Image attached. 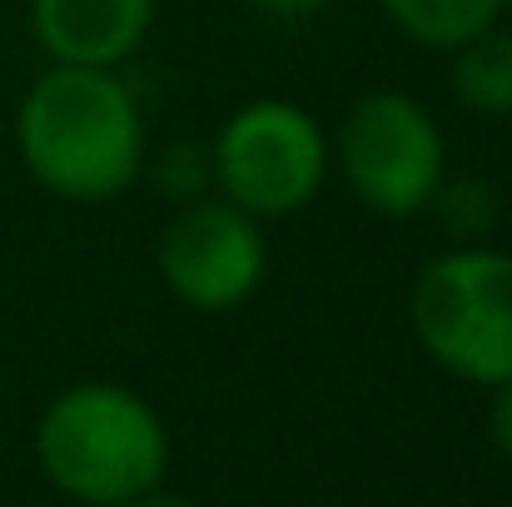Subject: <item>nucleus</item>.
<instances>
[{
	"label": "nucleus",
	"instance_id": "nucleus-1",
	"mask_svg": "<svg viewBox=\"0 0 512 507\" xmlns=\"http://www.w3.org/2000/svg\"><path fill=\"white\" fill-rule=\"evenodd\" d=\"M15 145L45 189L95 204L130 189L145 155V130L120 75L95 65H55L25 90Z\"/></svg>",
	"mask_w": 512,
	"mask_h": 507
},
{
	"label": "nucleus",
	"instance_id": "nucleus-2",
	"mask_svg": "<svg viewBox=\"0 0 512 507\" xmlns=\"http://www.w3.org/2000/svg\"><path fill=\"white\" fill-rule=\"evenodd\" d=\"M35 453L45 478L90 507H125L160 488L170 463V438L160 413L120 383H75L65 388L40 428Z\"/></svg>",
	"mask_w": 512,
	"mask_h": 507
},
{
	"label": "nucleus",
	"instance_id": "nucleus-3",
	"mask_svg": "<svg viewBox=\"0 0 512 507\" xmlns=\"http://www.w3.org/2000/svg\"><path fill=\"white\" fill-rule=\"evenodd\" d=\"M413 334L418 343L468 383L512 378V254L463 244L433 259L413 284Z\"/></svg>",
	"mask_w": 512,
	"mask_h": 507
},
{
	"label": "nucleus",
	"instance_id": "nucleus-4",
	"mask_svg": "<svg viewBox=\"0 0 512 507\" xmlns=\"http://www.w3.org/2000/svg\"><path fill=\"white\" fill-rule=\"evenodd\" d=\"M329 169L324 130L309 110L289 100H254L219 130L214 145V179L224 199L244 214H294L304 209Z\"/></svg>",
	"mask_w": 512,
	"mask_h": 507
},
{
	"label": "nucleus",
	"instance_id": "nucleus-5",
	"mask_svg": "<svg viewBox=\"0 0 512 507\" xmlns=\"http://www.w3.org/2000/svg\"><path fill=\"white\" fill-rule=\"evenodd\" d=\"M343 174L353 194L378 214H418L443 184V135L433 115L398 95H363L339 135Z\"/></svg>",
	"mask_w": 512,
	"mask_h": 507
},
{
	"label": "nucleus",
	"instance_id": "nucleus-6",
	"mask_svg": "<svg viewBox=\"0 0 512 507\" xmlns=\"http://www.w3.org/2000/svg\"><path fill=\"white\" fill-rule=\"evenodd\" d=\"M160 274L174 299L219 314L244 304L264 279V234L229 199H194L160 239Z\"/></svg>",
	"mask_w": 512,
	"mask_h": 507
},
{
	"label": "nucleus",
	"instance_id": "nucleus-7",
	"mask_svg": "<svg viewBox=\"0 0 512 507\" xmlns=\"http://www.w3.org/2000/svg\"><path fill=\"white\" fill-rule=\"evenodd\" d=\"M30 20L55 65L110 70L145 40L155 0H30Z\"/></svg>",
	"mask_w": 512,
	"mask_h": 507
},
{
	"label": "nucleus",
	"instance_id": "nucleus-8",
	"mask_svg": "<svg viewBox=\"0 0 512 507\" xmlns=\"http://www.w3.org/2000/svg\"><path fill=\"white\" fill-rule=\"evenodd\" d=\"M453 55V95L478 115H512V30L488 25Z\"/></svg>",
	"mask_w": 512,
	"mask_h": 507
},
{
	"label": "nucleus",
	"instance_id": "nucleus-9",
	"mask_svg": "<svg viewBox=\"0 0 512 507\" xmlns=\"http://www.w3.org/2000/svg\"><path fill=\"white\" fill-rule=\"evenodd\" d=\"M393 25L433 50H458L478 30L498 25L503 0H383Z\"/></svg>",
	"mask_w": 512,
	"mask_h": 507
},
{
	"label": "nucleus",
	"instance_id": "nucleus-10",
	"mask_svg": "<svg viewBox=\"0 0 512 507\" xmlns=\"http://www.w3.org/2000/svg\"><path fill=\"white\" fill-rule=\"evenodd\" d=\"M428 204H438L443 224H448L458 239H478V234L493 224V214H498V204H493V194H488L483 179H453V184H438Z\"/></svg>",
	"mask_w": 512,
	"mask_h": 507
},
{
	"label": "nucleus",
	"instance_id": "nucleus-11",
	"mask_svg": "<svg viewBox=\"0 0 512 507\" xmlns=\"http://www.w3.org/2000/svg\"><path fill=\"white\" fill-rule=\"evenodd\" d=\"M488 433H493L498 453L512 463V378L498 383V398H493V408H488Z\"/></svg>",
	"mask_w": 512,
	"mask_h": 507
},
{
	"label": "nucleus",
	"instance_id": "nucleus-12",
	"mask_svg": "<svg viewBox=\"0 0 512 507\" xmlns=\"http://www.w3.org/2000/svg\"><path fill=\"white\" fill-rule=\"evenodd\" d=\"M259 10H269V15H279V20H299V15H314V10H324L329 0H254Z\"/></svg>",
	"mask_w": 512,
	"mask_h": 507
},
{
	"label": "nucleus",
	"instance_id": "nucleus-13",
	"mask_svg": "<svg viewBox=\"0 0 512 507\" xmlns=\"http://www.w3.org/2000/svg\"><path fill=\"white\" fill-rule=\"evenodd\" d=\"M125 507H189V503L174 498V493H155V488H150V493H140L135 503H125Z\"/></svg>",
	"mask_w": 512,
	"mask_h": 507
},
{
	"label": "nucleus",
	"instance_id": "nucleus-14",
	"mask_svg": "<svg viewBox=\"0 0 512 507\" xmlns=\"http://www.w3.org/2000/svg\"><path fill=\"white\" fill-rule=\"evenodd\" d=\"M0 388H5V368H0Z\"/></svg>",
	"mask_w": 512,
	"mask_h": 507
},
{
	"label": "nucleus",
	"instance_id": "nucleus-15",
	"mask_svg": "<svg viewBox=\"0 0 512 507\" xmlns=\"http://www.w3.org/2000/svg\"><path fill=\"white\" fill-rule=\"evenodd\" d=\"M503 5H508V15H512V0H503Z\"/></svg>",
	"mask_w": 512,
	"mask_h": 507
}]
</instances>
